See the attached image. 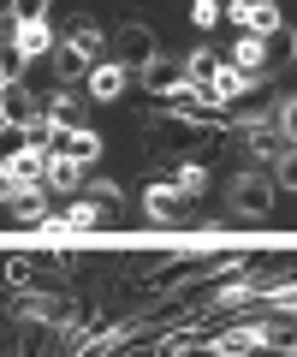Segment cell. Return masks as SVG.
<instances>
[{"label":"cell","instance_id":"cell-1","mask_svg":"<svg viewBox=\"0 0 297 357\" xmlns=\"http://www.w3.org/2000/svg\"><path fill=\"white\" fill-rule=\"evenodd\" d=\"M42 178H48V149H42V143H18V149H6V197L36 191Z\"/></svg>","mask_w":297,"mask_h":357},{"label":"cell","instance_id":"cell-2","mask_svg":"<svg viewBox=\"0 0 297 357\" xmlns=\"http://www.w3.org/2000/svg\"><path fill=\"white\" fill-rule=\"evenodd\" d=\"M137 77H143V89H149V96H161V102H172V96H184V89H191V77H184V60H161V54L143 66Z\"/></svg>","mask_w":297,"mask_h":357},{"label":"cell","instance_id":"cell-3","mask_svg":"<svg viewBox=\"0 0 297 357\" xmlns=\"http://www.w3.org/2000/svg\"><path fill=\"white\" fill-rule=\"evenodd\" d=\"M48 155H65V161H78V167H90L95 155H102V137H95L90 126H78V131H65V126H54V137H48Z\"/></svg>","mask_w":297,"mask_h":357},{"label":"cell","instance_id":"cell-4","mask_svg":"<svg viewBox=\"0 0 297 357\" xmlns=\"http://www.w3.org/2000/svg\"><path fill=\"white\" fill-rule=\"evenodd\" d=\"M273 340H280V328L250 321V328H232L226 340H214V345H208V357H250V351H262V345H273Z\"/></svg>","mask_w":297,"mask_h":357},{"label":"cell","instance_id":"cell-5","mask_svg":"<svg viewBox=\"0 0 297 357\" xmlns=\"http://www.w3.org/2000/svg\"><path fill=\"white\" fill-rule=\"evenodd\" d=\"M273 191H280V185H273V178H256V173H244L232 185V208L238 215H250V220H262L273 208Z\"/></svg>","mask_w":297,"mask_h":357},{"label":"cell","instance_id":"cell-6","mask_svg":"<svg viewBox=\"0 0 297 357\" xmlns=\"http://www.w3.org/2000/svg\"><path fill=\"white\" fill-rule=\"evenodd\" d=\"M83 84H90L95 102H119V96H125V84H131V66H119V60H95Z\"/></svg>","mask_w":297,"mask_h":357},{"label":"cell","instance_id":"cell-7","mask_svg":"<svg viewBox=\"0 0 297 357\" xmlns=\"http://www.w3.org/2000/svg\"><path fill=\"white\" fill-rule=\"evenodd\" d=\"M113 60H119V66H137V72H143V66L155 60V36H149L143 24H125V30L113 36Z\"/></svg>","mask_w":297,"mask_h":357},{"label":"cell","instance_id":"cell-8","mask_svg":"<svg viewBox=\"0 0 297 357\" xmlns=\"http://www.w3.org/2000/svg\"><path fill=\"white\" fill-rule=\"evenodd\" d=\"M143 208H149V220H161V227H167V220L184 215V191L172 185V178H155V185L143 191Z\"/></svg>","mask_w":297,"mask_h":357},{"label":"cell","instance_id":"cell-9","mask_svg":"<svg viewBox=\"0 0 297 357\" xmlns=\"http://www.w3.org/2000/svg\"><path fill=\"white\" fill-rule=\"evenodd\" d=\"M13 48L24 54V60L54 54V24H48V18H24V24H13Z\"/></svg>","mask_w":297,"mask_h":357},{"label":"cell","instance_id":"cell-10","mask_svg":"<svg viewBox=\"0 0 297 357\" xmlns=\"http://www.w3.org/2000/svg\"><path fill=\"white\" fill-rule=\"evenodd\" d=\"M0 114H6V126H18V131L42 119V114H36V96H30L24 84H6V96H0Z\"/></svg>","mask_w":297,"mask_h":357},{"label":"cell","instance_id":"cell-11","mask_svg":"<svg viewBox=\"0 0 297 357\" xmlns=\"http://www.w3.org/2000/svg\"><path fill=\"white\" fill-rule=\"evenodd\" d=\"M250 149H256L262 161H280V155L291 149V137H285L280 126H268V119H262V126H250Z\"/></svg>","mask_w":297,"mask_h":357},{"label":"cell","instance_id":"cell-12","mask_svg":"<svg viewBox=\"0 0 297 357\" xmlns=\"http://www.w3.org/2000/svg\"><path fill=\"white\" fill-rule=\"evenodd\" d=\"M232 66H244V72L256 77L262 66H268V36H256V30H244V36H238V48H232Z\"/></svg>","mask_w":297,"mask_h":357},{"label":"cell","instance_id":"cell-13","mask_svg":"<svg viewBox=\"0 0 297 357\" xmlns=\"http://www.w3.org/2000/svg\"><path fill=\"white\" fill-rule=\"evenodd\" d=\"M48 191H78L83 185V167L78 161H65V155H48V178H42Z\"/></svg>","mask_w":297,"mask_h":357},{"label":"cell","instance_id":"cell-14","mask_svg":"<svg viewBox=\"0 0 297 357\" xmlns=\"http://www.w3.org/2000/svg\"><path fill=\"white\" fill-rule=\"evenodd\" d=\"M54 66H60V77H90L95 54H83L78 42H60V48H54Z\"/></svg>","mask_w":297,"mask_h":357},{"label":"cell","instance_id":"cell-15","mask_svg":"<svg viewBox=\"0 0 297 357\" xmlns=\"http://www.w3.org/2000/svg\"><path fill=\"white\" fill-rule=\"evenodd\" d=\"M220 66H226V60H220V54H191V60H184V77H191V89H208V84H214V77H220Z\"/></svg>","mask_w":297,"mask_h":357},{"label":"cell","instance_id":"cell-16","mask_svg":"<svg viewBox=\"0 0 297 357\" xmlns=\"http://www.w3.org/2000/svg\"><path fill=\"white\" fill-rule=\"evenodd\" d=\"M65 42H78V48H83V54H95V60H102V48H107V36H102V24H95V18H72Z\"/></svg>","mask_w":297,"mask_h":357},{"label":"cell","instance_id":"cell-17","mask_svg":"<svg viewBox=\"0 0 297 357\" xmlns=\"http://www.w3.org/2000/svg\"><path fill=\"white\" fill-rule=\"evenodd\" d=\"M48 119H54V126H65V131H78V126H83V102H78V96H54V102H48Z\"/></svg>","mask_w":297,"mask_h":357},{"label":"cell","instance_id":"cell-18","mask_svg":"<svg viewBox=\"0 0 297 357\" xmlns=\"http://www.w3.org/2000/svg\"><path fill=\"white\" fill-rule=\"evenodd\" d=\"M13 208H18V220L42 227V220H48V203H42V185H36V191H24V197H13Z\"/></svg>","mask_w":297,"mask_h":357},{"label":"cell","instance_id":"cell-19","mask_svg":"<svg viewBox=\"0 0 297 357\" xmlns=\"http://www.w3.org/2000/svg\"><path fill=\"white\" fill-rule=\"evenodd\" d=\"M226 18V0H191V24L196 30H214Z\"/></svg>","mask_w":297,"mask_h":357},{"label":"cell","instance_id":"cell-20","mask_svg":"<svg viewBox=\"0 0 297 357\" xmlns=\"http://www.w3.org/2000/svg\"><path fill=\"white\" fill-rule=\"evenodd\" d=\"M172 185H179L184 197H202V191H208V167H196V161L179 167V173H172Z\"/></svg>","mask_w":297,"mask_h":357},{"label":"cell","instance_id":"cell-21","mask_svg":"<svg viewBox=\"0 0 297 357\" xmlns=\"http://www.w3.org/2000/svg\"><path fill=\"white\" fill-rule=\"evenodd\" d=\"M273 185H280V191H297V143L273 161Z\"/></svg>","mask_w":297,"mask_h":357},{"label":"cell","instance_id":"cell-22","mask_svg":"<svg viewBox=\"0 0 297 357\" xmlns=\"http://www.w3.org/2000/svg\"><path fill=\"white\" fill-rule=\"evenodd\" d=\"M250 298H262L256 280H232V286H220V304H250Z\"/></svg>","mask_w":297,"mask_h":357},{"label":"cell","instance_id":"cell-23","mask_svg":"<svg viewBox=\"0 0 297 357\" xmlns=\"http://www.w3.org/2000/svg\"><path fill=\"white\" fill-rule=\"evenodd\" d=\"M24 18H48V0H13V24H24Z\"/></svg>","mask_w":297,"mask_h":357},{"label":"cell","instance_id":"cell-24","mask_svg":"<svg viewBox=\"0 0 297 357\" xmlns=\"http://www.w3.org/2000/svg\"><path fill=\"white\" fill-rule=\"evenodd\" d=\"M280 131L297 143V102H285V107H280Z\"/></svg>","mask_w":297,"mask_h":357},{"label":"cell","instance_id":"cell-25","mask_svg":"<svg viewBox=\"0 0 297 357\" xmlns=\"http://www.w3.org/2000/svg\"><path fill=\"white\" fill-rule=\"evenodd\" d=\"M291 48H297V36H291Z\"/></svg>","mask_w":297,"mask_h":357}]
</instances>
